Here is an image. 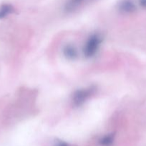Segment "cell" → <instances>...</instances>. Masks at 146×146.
Returning <instances> with one entry per match:
<instances>
[{
    "label": "cell",
    "instance_id": "obj_4",
    "mask_svg": "<svg viewBox=\"0 0 146 146\" xmlns=\"http://www.w3.org/2000/svg\"><path fill=\"white\" fill-rule=\"evenodd\" d=\"M64 56L70 60H74L77 57V51L72 45H67L63 49Z\"/></svg>",
    "mask_w": 146,
    "mask_h": 146
},
{
    "label": "cell",
    "instance_id": "obj_2",
    "mask_svg": "<svg viewBox=\"0 0 146 146\" xmlns=\"http://www.w3.org/2000/svg\"><path fill=\"white\" fill-rule=\"evenodd\" d=\"M95 87L91 86L76 91L72 96V102L75 106H80L92 95L95 91Z\"/></svg>",
    "mask_w": 146,
    "mask_h": 146
},
{
    "label": "cell",
    "instance_id": "obj_3",
    "mask_svg": "<svg viewBox=\"0 0 146 146\" xmlns=\"http://www.w3.org/2000/svg\"><path fill=\"white\" fill-rule=\"evenodd\" d=\"M119 9L123 13H132L135 11L136 7L134 3L130 0H124L119 6Z\"/></svg>",
    "mask_w": 146,
    "mask_h": 146
},
{
    "label": "cell",
    "instance_id": "obj_7",
    "mask_svg": "<svg viewBox=\"0 0 146 146\" xmlns=\"http://www.w3.org/2000/svg\"><path fill=\"white\" fill-rule=\"evenodd\" d=\"M113 140H114V135L113 134H109L105 135L100 140V145L102 146H110L113 144Z\"/></svg>",
    "mask_w": 146,
    "mask_h": 146
},
{
    "label": "cell",
    "instance_id": "obj_6",
    "mask_svg": "<svg viewBox=\"0 0 146 146\" xmlns=\"http://www.w3.org/2000/svg\"><path fill=\"white\" fill-rule=\"evenodd\" d=\"M14 11V8L9 4H4L0 8V19H3L11 14Z\"/></svg>",
    "mask_w": 146,
    "mask_h": 146
},
{
    "label": "cell",
    "instance_id": "obj_1",
    "mask_svg": "<svg viewBox=\"0 0 146 146\" xmlns=\"http://www.w3.org/2000/svg\"><path fill=\"white\" fill-rule=\"evenodd\" d=\"M102 38L98 34H93L92 35L86 42L84 45L83 53L85 57L90 58L93 56L98 50L99 46L101 44Z\"/></svg>",
    "mask_w": 146,
    "mask_h": 146
},
{
    "label": "cell",
    "instance_id": "obj_9",
    "mask_svg": "<svg viewBox=\"0 0 146 146\" xmlns=\"http://www.w3.org/2000/svg\"><path fill=\"white\" fill-rule=\"evenodd\" d=\"M57 146H69L68 145H67L66 143L64 142H62V141H60V142H59L58 143H57Z\"/></svg>",
    "mask_w": 146,
    "mask_h": 146
},
{
    "label": "cell",
    "instance_id": "obj_8",
    "mask_svg": "<svg viewBox=\"0 0 146 146\" xmlns=\"http://www.w3.org/2000/svg\"><path fill=\"white\" fill-rule=\"evenodd\" d=\"M140 4L142 7H146V0H140Z\"/></svg>",
    "mask_w": 146,
    "mask_h": 146
},
{
    "label": "cell",
    "instance_id": "obj_5",
    "mask_svg": "<svg viewBox=\"0 0 146 146\" xmlns=\"http://www.w3.org/2000/svg\"><path fill=\"white\" fill-rule=\"evenodd\" d=\"M87 0H68L65 4V10L67 12H71L77 9L79 7L84 4Z\"/></svg>",
    "mask_w": 146,
    "mask_h": 146
}]
</instances>
